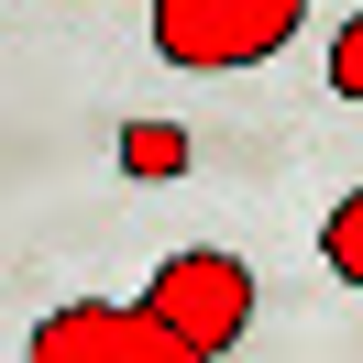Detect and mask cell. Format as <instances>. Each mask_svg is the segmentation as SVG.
<instances>
[{
	"label": "cell",
	"instance_id": "obj_1",
	"mask_svg": "<svg viewBox=\"0 0 363 363\" xmlns=\"http://www.w3.org/2000/svg\"><path fill=\"white\" fill-rule=\"evenodd\" d=\"M286 33H308V0H155V55L199 77L264 67Z\"/></svg>",
	"mask_w": 363,
	"mask_h": 363
},
{
	"label": "cell",
	"instance_id": "obj_2",
	"mask_svg": "<svg viewBox=\"0 0 363 363\" xmlns=\"http://www.w3.org/2000/svg\"><path fill=\"white\" fill-rule=\"evenodd\" d=\"M23 352H33V363H199L187 330L155 308V297H89V308H55V319H33Z\"/></svg>",
	"mask_w": 363,
	"mask_h": 363
},
{
	"label": "cell",
	"instance_id": "obj_3",
	"mask_svg": "<svg viewBox=\"0 0 363 363\" xmlns=\"http://www.w3.org/2000/svg\"><path fill=\"white\" fill-rule=\"evenodd\" d=\"M143 297H155V308H165V319L187 330V352H199V363H220L231 341L253 330V275H242V253H209V242L165 253Z\"/></svg>",
	"mask_w": 363,
	"mask_h": 363
},
{
	"label": "cell",
	"instance_id": "obj_4",
	"mask_svg": "<svg viewBox=\"0 0 363 363\" xmlns=\"http://www.w3.org/2000/svg\"><path fill=\"white\" fill-rule=\"evenodd\" d=\"M319 264H330L341 286H363V187L330 209V220H319Z\"/></svg>",
	"mask_w": 363,
	"mask_h": 363
},
{
	"label": "cell",
	"instance_id": "obj_5",
	"mask_svg": "<svg viewBox=\"0 0 363 363\" xmlns=\"http://www.w3.org/2000/svg\"><path fill=\"white\" fill-rule=\"evenodd\" d=\"M330 89H341V99H363V11L330 33Z\"/></svg>",
	"mask_w": 363,
	"mask_h": 363
},
{
	"label": "cell",
	"instance_id": "obj_6",
	"mask_svg": "<svg viewBox=\"0 0 363 363\" xmlns=\"http://www.w3.org/2000/svg\"><path fill=\"white\" fill-rule=\"evenodd\" d=\"M121 165H187V143H177V133H133V143H121Z\"/></svg>",
	"mask_w": 363,
	"mask_h": 363
}]
</instances>
